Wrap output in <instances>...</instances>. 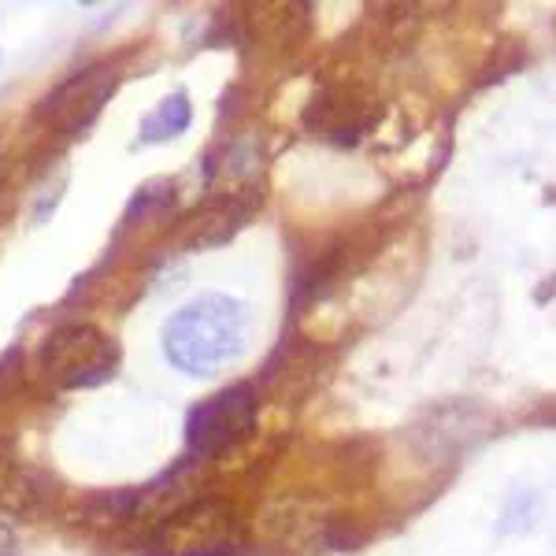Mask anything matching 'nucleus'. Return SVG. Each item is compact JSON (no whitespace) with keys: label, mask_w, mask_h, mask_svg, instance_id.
Segmentation results:
<instances>
[{"label":"nucleus","mask_w":556,"mask_h":556,"mask_svg":"<svg viewBox=\"0 0 556 556\" xmlns=\"http://www.w3.org/2000/svg\"><path fill=\"white\" fill-rule=\"evenodd\" d=\"M49 501L52 482L34 464H26L15 445L0 442V516L34 519L49 508Z\"/></svg>","instance_id":"nucleus-6"},{"label":"nucleus","mask_w":556,"mask_h":556,"mask_svg":"<svg viewBox=\"0 0 556 556\" xmlns=\"http://www.w3.org/2000/svg\"><path fill=\"white\" fill-rule=\"evenodd\" d=\"M249 304L219 290H204L175 308L160 330L164 361L190 379H212V375L235 367L249 349Z\"/></svg>","instance_id":"nucleus-1"},{"label":"nucleus","mask_w":556,"mask_h":556,"mask_svg":"<svg viewBox=\"0 0 556 556\" xmlns=\"http://www.w3.org/2000/svg\"><path fill=\"white\" fill-rule=\"evenodd\" d=\"M119 64L112 60H97L78 71H71L64 83H56L49 93L34 104V119L45 130H56L64 138H78L97 123V115L104 112V104L119 89Z\"/></svg>","instance_id":"nucleus-5"},{"label":"nucleus","mask_w":556,"mask_h":556,"mask_svg":"<svg viewBox=\"0 0 556 556\" xmlns=\"http://www.w3.org/2000/svg\"><path fill=\"white\" fill-rule=\"evenodd\" d=\"M123 349L89 319H67L49 330L38 349V367L56 390H93L115 379Z\"/></svg>","instance_id":"nucleus-3"},{"label":"nucleus","mask_w":556,"mask_h":556,"mask_svg":"<svg viewBox=\"0 0 556 556\" xmlns=\"http://www.w3.org/2000/svg\"><path fill=\"white\" fill-rule=\"evenodd\" d=\"M193 123V101L186 89H175V93L160 97V104L141 119L138 127V146H164V141H175L190 130Z\"/></svg>","instance_id":"nucleus-7"},{"label":"nucleus","mask_w":556,"mask_h":556,"mask_svg":"<svg viewBox=\"0 0 556 556\" xmlns=\"http://www.w3.org/2000/svg\"><path fill=\"white\" fill-rule=\"evenodd\" d=\"M0 556H15V531L8 523H0Z\"/></svg>","instance_id":"nucleus-8"},{"label":"nucleus","mask_w":556,"mask_h":556,"mask_svg":"<svg viewBox=\"0 0 556 556\" xmlns=\"http://www.w3.org/2000/svg\"><path fill=\"white\" fill-rule=\"evenodd\" d=\"M260 390L253 382H230L223 390L197 401L186 416V453L190 460H215V456L238 450L256 430Z\"/></svg>","instance_id":"nucleus-4"},{"label":"nucleus","mask_w":556,"mask_h":556,"mask_svg":"<svg viewBox=\"0 0 556 556\" xmlns=\"http://www.w3.org/2000/svg\"><path fill=\"white\" fill-rule=\"evenodd\" d=\"M245 523L227 497H193L160 516L141 542V556H241Z\"/></svg>","instance_id":"nucleus-2"}]
</instances>
